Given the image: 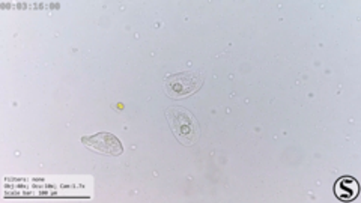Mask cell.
Returning a JSON list of instances; mask_svg holds the SVG:
<instances>
[{
  "instance_id": "1",
  "label": "cell",
  "mask_w": 361,
  "mask_h": 203,
  "mask_svg": "<svg viewBox=\"0 0 361 203\" xmlns=\"http://www.w3.org/2000/svg\"><path fill=\"white\" fill-rule=\"evenodd\" d=\"M166 118L176 140L184 146H193L200 137V125L191 113L179 106L166 109Z\"/></svg>"
},
{
  "instance_id": "2",
  "label": "cell",
  "mask_w": 361,
  "mask_h": 203,
  "mask_svg": "<svg viewBox=\"0 0 361 203\" xmlns=\"http://www.w3.org/2000/svg\"><path fill=\"white\" fill-rule=\"evenodd\" d=\"M203 75L197 71H185L166 78V94L172 99H183L196 94L203 85Z\"/></svg>"
},
{
  "instance_id": "3",
  "label": "cell",
  "mask_w": 361,
  "mask_h": 203,
  "mask_svg": "<svg viewBox=\"0 0 361 203\" xmlns=\"http://www.w3.org/2000/svg\"><path fill=\"white\" fill-rule=\"evenodd\" d=\"M82 143L87 146L89 149L103 155L118 156L123 152L122 143L119 142V139L110 133H98L94 135H85V137H82Z\"/></svg>"
},
{
  "instance_id": "4",
  "label": "cell",
  "mask_w": 361,
  "mask_h": 203,
  "mask_svg": "<svg viewBox=\"0 0 361 203\" xmlns=\"http://www.w3.org/2000/svg\"><path fill=\"white\" fill-rule=\"evenodd\" d=\"M360 185L351 176H343L334 184V195L342 202H351L358 196Z\"/></svg>"
}]
</instances>
